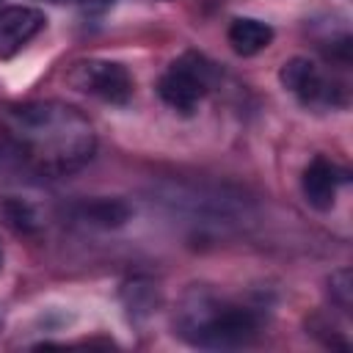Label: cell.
<instances>
[{"label": "cell", "instance_id": "ba28073f", "mask_svg": "<svg viewBox=\"0 0 353 353\" xmlns=\"http://www.w3.org/2000/svg\"><path fill=\"white\" fill-rule=\"evenodd\" d=\"M226 39L237 55H256L273 41V28L254 17H237L229 25Z\"/></svg>", "mask_w": 353, "mask_h": 353}, {"label": "cell", "instance_id": "9c48e42d", "mask_svg": "<svg viewBox=\"0 0 353 353\" xmlns=\"http://www.w3.org/2000/svg\"><path fill=\"white\" fill-rule=\"evenodd\" d=\"M132 210L119 201V199H94L77 207V218L88 226H99V229H116L124 226L130 221Z\"/></svg>", "mask_w": 353, "mask_h": 353}, {"label": "cell", "instance_id": "3957f363", "mask_svg": "<svg viewBox=\"0 0 353 353\" xmlns=\"http://www.w3.org/2000/svg\"><path fill=\"white\" fill-rule=\"evenodd\" d=\"M210 85H212L210 61L199 52H185L163 72V77L157 80V94L168 108H174L182 116H190L199 108V102L207 97Z\"/></svg>", "mask_w": 353, "mask_h": 353}, {"label": "cell", "instance_id": "5b68a950", "mask_svg": "<svg viewBox=\"0 0 353 353\" xmlns=\"http://www.w3.org/2000/svg\"><path fill=\"white\" fill-rule=\"evenodd\" d=\"M281 85L295 94L303 105H334V94L336 85H331V80L317 69L314 61L309 58H290L281 72H279Z\"/></svg>", "mask_w": 353, "mask_h": 353}, {"label": "cell", "instance_id": "30bf717a", "mask_svg": "<svg viewBox=\"0 0 353 353\" xmlns=\"http://www.w3.org/2000/svg\"><path fill=\"white\" fill-rule=\"evenodd\" d=\"M328 287H331V301L342 309V312H350V303H353V276L347 268L331 273L328 279Z\"/></svg>", "mask_w": 353, "mask_h": 353}, {"label": "cell", "instance_id": "277c9868", "mask_svg": "<svg viewBox=\"0 0 353 353\" xmlns=\"http://www.w3.org/2000/svg\"><path fill=\"white\" fill-rule=\"evenodd\" d=\"M66 83L74 91H83L88 97H97L113 105H124L132 97V77L116 61H99V58L77 61L69 66Z\"/></svg>", "mask_w": 353, "mask_h": 353}, {"label": "cell", "instance_id": "7c38bea8", "mask_svg": "<svg viewBox=\"0 0 353 353\" xmlns=\"http://www.w3.org/2000/svg\"><path fill=\"white\" fill-rule=\"evenodd\" d=\"M0 265H3V251H0Z\"/></svg>", "mask_w": 353, "mask_h": 353}, {"label": "cell", "instance_id": "8fae6325", "mask_svg": "<svg viewBox=\"0 0 353 353\" xmlns=\"http://www.w3.org/2000/svg\"><path fill=\"white\" fill-rule=\"evenodd\" d=\"M6 212H8V221L17 226V229H33V212H30V207L28 204H22V201H11L8 207H6Z\"/></svg>", "mask_w": 353, "mask_h": 353}, {"label": "cell", "instance_id": "52a82bcc", "mask_svg": "<svg viewBox=\"0 0 353 353\" xmlns=\"http://www.w3.org/2000/svg\"><path fill=\"white\" fill-rule=\"evenodd\" d=\"M44 14L33 6L0 8V58H8L17 50H22L44 28Z\"/></svg>", "mask_w": 353, "mask_h": 353}, {"label": "cell", "instance_id": "8992f818", "mask_svg": "<svg viewBox=\"0 0 353 353\" xmlns=\"http://www.w3.org/2000/svg\"><path fill=\"white\" fill-rule=\"evenodd\" d=\"M342 182H345V171L336 168L328 157L317 154V157L303 168L301 190H303V199L309 201V207L325 212V210L334 207V201H336V190H339Z\"/></svg>", "mask_w": 353, "mask_h": 353}, {"label": "cell", "instance_id": "6da1fadb", "mask_svg": "<svg viewBox=\"0 0 353 353\" xmlns=\"http://www.w3.org/2000/svg\"><path fill=\"white\" fill-rule=\"evenodd\" d=\"M3 130L11 157L39 176H69L80 171L97 149L91 121L77 108L55 99L6 108Z\"/></svg>", "mask_w": 353, "mask_h": 353}, {"label": "cell", "instance_id": "7a4b0ae2", "mask_svg": "<svg viewBox=\"0 0 353 353\" xmlns=\"http://www.w3.org/2000/svg\"><path fill=\"white\" fill-rule=\"evenodd\" d=\"M262 328L251 306L223 301L210 292L190 295L176 314V334L204 350H237L256 342Z\"/></svg>", "mask_w": 353, "mask_h": 353}]
</instances>
